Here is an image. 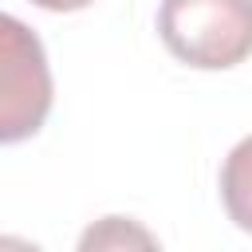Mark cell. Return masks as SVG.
I'll use <instances>...</instances> for the list:
<instances>
[{
    "instance_id": "cell-4",
    "label": "cell",
    "mask_w": 252,
    "mask_h": 252,
    "mask_svg": "<svg viewBox=\"0 0 252 252\" xmlns=\"http://www.w3.org/2000/svg\"><path fill=\"white\" fill-rule=\"evenodd\" d=\"M32 4H39V8H47V12H79V8H87V4H94V0H32Z\"/></svg>"
},
{
    "instance_id": "cell-2",
    "label": "cell",
    "mask_w": 252,
    "mask_h": 252,
    "mask_svg": "<svg viewBox=\"0 0 252 252\" xmlns=\"http://www.w3.org/2000/svg\"><path fill=\"white\" fill-rule=\"evenodd\" d=\"M51 110V67L39 35L0 12V146L32 138Z\"/></svg>"
},
{
    "instance_id": "cell-3",
    "label": "cell",
    "mask_w": 252,
    "mask_h": 252,
    "mask_svg": "<svg viewBox=\"0 0 252 252\" xmlns=\"http://www.w3.org/2000/svg\"><path fill=\"white\" fill-rule=\"evenodd\" d=\"M220 201L228 220H236L244 232H252V138L236 142L232 154L220 165Z\"/></svg>"
},
{
    "instance_id": "cell-1",
    "label": "cell",
    "mask_w": 252,
    "mask_h": 252,
    "mask_svg": "<svg viewBox=\"0 0 252 252\" xmlns=\"http://www.w3.org/2000/svg\"><path fill=\"white\" fill-rule=\"evenodd\" d=\"M158 35L189 67H236L252 55V0H161Z\"/></svg>"
}]
</instances>
